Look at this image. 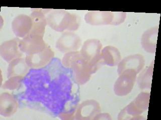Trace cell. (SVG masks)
<instances>
[{
	"label": "cell",
	"mask_w": 161,
	"mask_h": 120,
	"mask_svg": "<svg viewBox=\"0 0 161 120\" xmlns=\"http://www.w3.org/2000/svg\"><path fill=\"white\" fill-rule=\"evenodd\" d=\"M47 23L52 29L58 32L75 31L80 24L79 17L64 10H54L47 17Z\"/></svg>",
	"instance_id": "6da1fadb"
},
{
	"label": "cell",
	"mask_w": 161,
	"mask_h": 120,
	"mask_svg": "<svg viewBox=\"0 0 161 120\" xmlns=\"http://www.w3.org/2000/svg\"><path fill=\"white\" fill-rule=\"evenodd\" d=\"M150 94L142 92L130 104L125 108L118 115V120L145 119L142 114L148 109Z\"/></svg>",
	"instance_id": "7a4b0ae2"
},
{
	"label": "cell",
	"mask_w": 161,
	"mask_h": 120,
	"mask_svg": "<svg viewBox=\"0 0 161 120\" xmlns=\"http://www.w3.org/2000/svg\"><path fill=\"white\" fill-rule=\"evenodd\" d=\"M102 44L98 39H92L86 41L80 52L83 58L89 64L94 73L102 66L101 62V52Z\"/></svg>",
	"instance_id": "3957f363"
},
{
	"label": "cell",
	"mask_w": 161,
	"mask_h": 120,
	"mask_svg": "<svg viewBox=\"0 0 161 120\" xmlns=\"http://www.w3.org/2000/svg\"><path fill=\"white\" fill-rule=\"evenodd\" d=\"M69 69H72L74 79L79 85L85 84L94 74L92 67L83 58L81 52L70 63Z\"/></svg>",
	"instance_id": "277c9868"
},
{
	"label": "cell",
	"mask_w": 161,
	"mask_h": 120,
	"mask_svg": "<svg viewBox=\"0 0 161 120\" xmlns=\"http://www.w3.org/2000/svg\"><path fill=\"white\" fill-rule=\"evenodd\" d=\"M119 76L114 85V92L118 96H125L130 94L133 89L137 74L134 70L128 69Z\"/></svg>",
	"instance_id": "5b68a950"
},
{
	"label": "cell",
	"mask_w": 161,
	"mask_h": 120,
	"mask_svg": "<svg viewBox=\"0 0 161 120\" xmlns=\"http://www.w3.org/2000/svg\"><path fill=\"white\" fill-rule=\"evenodd\" d=\"M48 46L43 40V37L29 34L27 36L20 40L19 48L23 53L27 55L36 54Z\"/></svg>",
	"instance_id": "8992f818"
},
{
	"label": "cell",
	"mask_w": 161,
	"mask_h": 120,
	"mask_svg": "<svg viewBox=\"0 0 161 120\" xmlns=\"http://www.w3.org/2000/svg\"><path fill=\"white\" fill-rule=\"evenodd\" d=\"M82 45V40L78 35L72 32H65L58 39L55 47L64 53L78 51Z\"/></svg>",
	"instance_id": "52a82bcc"
},
{
	"label": "cell",
	"mask_w": 161,
	"mask_h": 120,
	"mask_svg": "<svg viewBox=\"0 0 161 120\" xmlns=\"http://www.w3.org/2000/svg\"><path fill=\"white\" fill-rule=\"evenodd\" d=\"M101 112V107L98 102L94 100H86L77 107L75 119L80 120H93Z\"/></svg>",
	"instance_id": "ba28073f"
},
{
	"label": "cell",
	"mask_w": 161,
	"mask_h": 120,
	"mask_svg": "<svg viewBox=\"0 0 161 120\" xmlns=\"http://www.w3.org/2000/svg\"><path fill=\"white\" fill-rule=\"evenodd\" d=\"M54 56V52L48 45L42 51L33 55H27L25 60L30 68L39 69L49 64Z\"/></svg>",
	"instance_id": "9c48e42d"
},
{
	"label": "cell",
	"mask_w": 161,
	"mask_h": 120,
	"mask_svg": "<svg viewBox=\"0 0 161 120\" xmlns=\"http://www.w3.org/2000/svg\"><path fill=\"white\" fill-rule=\"evenodd\" d=\"M20 40L14 38L4 42L0 46V54L3 59L8 63L15 59L22 58L23 53L19 48Z\"/></svg>",
	"instance_id": "30bf717a"
},
{
	"label": "cell",
	"mask_w": 161,
	"mask_h": 120,
	"mask_svg": "<svg viewBox=\"0 0 161 120\" xmlns=\"http://www.w3.org/2000/svg\"><path fill=\"white\" fill-rule=\"evenodd\" d=\"M145 64V59L142 55L137 54L130 55L121 60L118 65L117 72L118 75H120L125 70L131 69L138 74L143 69Z\"/></svg>",
	"instance_id": "8fae6325"
},
{
	"label": "cell",
	"mask_w": 161,
	"mask_h": 120,
	"mask_svg": "<svg viewBox=\"0 0 161 120\" xmlns=\"http://www.w3.org/2000/svg\"><path fill=\"white\" fill-rule=\"evenodd\" d=\"M12 29L17 37L23 39L27 36L32 29L31 17L25 14L18 15L12 22Z\"/></svg>",
	"instance_id": "7c38bea8"
},
{
	"label": "cell",
	"mask_w": 161,
	"mask_h": 120,
	"mask_svg": "<svg viewBox=\"0 0 161 120\" xmlns=\"http://www.w3.org/2000/svg\"><path fill=\"white\" fill-rule=\"evenodd\" d=\"M18 108L17 100L11 94L3 92L0 95V115L10 117L16 113Z\"/></svg>",
	"instance_id": "4fadbf2b"
},
{
	"label": "cell",
	"mask_w": 161,
	"mask_h": 120,
	"mask_svg": "<svg viewBox=\"0 0 161 120\" xmlns=\"http://www.w3.org/2000/svg\"><path fill=\"white\" fill-rule=\"evenodd\" d=\"M85 20L87 24L93 26L112 25L113 12L106 11H90L86 14Z\"/></svg>",
	"instance_id": "5bb4252c"
},
{
	"label": "cell",
	"mask_w": 161,
	"mask_h": 120,
	"mask_svg": "<svg viewBox=\"0 0 161 120\" xmlns=\"http://www.w3.org/2000/svg\"><path fill=\"white\" fill-rule=\"evenodd\" d=\"M42 10L41 9H32V12L30 16L32 21V29L30 34L44 37L45 27L47 23V17Z\"/></svg>",
	"instance_id": "9a60e30c"
},
{
	"label": "cell",
	"mask_w": 161,
	"mask_h": 120,
	"mask_svg": "<svg viewBox=\"0 0 161 120\" xmlns=\"http://www.w3.org/2000/svg\"><path fill=\"white\" fill-rule=\"evenodd\" d=\"M101 62L108 66H117L121 61L120 52L117 48L108 46L104 48L101 52Z\"/></svg>",
	"instance_id": "2e32d148"
},
{
	"label": "cell",
	"mask_w": 161,
	"mask_h": 120,
	"mask_svg": "<svg viewBox=\"0 0 161 120\" xmlns=\"http://www.w3.org/2000/svg\"><path fill=\"white\" fill-rule=\"evenodd\" d=\"M158 27L151 28L145 31L141 39L143 49L150 53H155L158 35Z\"/></svg>",
	"instance_id": "e0dca14e"
},
{
	"label": "cell",
	"mask_w": 161,
	"mask_h": 120,
	"mask_svg": "<svg viewBox=\"0 0 161 120\" xmlns=\"http://www.w3.org/2000/svg\"><path fill=\"white\" fill-rule=\"evenodd\" d=\"M30 68L28 66L25 58H19L9 63L7 69V78L21 77L24 78L29 71Z\"/></svg>",
	"instance_id": "ac0fdd59"
},
{
	"label": "cell",
	"mask_w": 161,
	"mask_h": 120,
	"mask_svg": "<svg viewBox=\"0 0 161 120\" xmlns=\"http://www.w3.org/2000/svg\"><path fill=\"white\" fill-rule=\"evenodd\" d=\"M153 70V62L151 66L146 68L138 78V84L142 89H149L151 88Z\"/></svg>",
	"instance_id": "d6986e66"
},
{
	"label": "cell",
	"mask_w": 161,
	"mask_h": 120,
	"mask_svg": "<svg viewBox=\"0 0 161 120\" xmlns=\"http://www.w3.org/2000/svg\"><path fill=\"white\" fill-rule=\"evenodd\" d=\"M23 78L21 77H13L4 82L2 88L3 89L9 90H14L16 89L20 86Z\"/></svg>",
	"instance_id": "ffe728a7"
},
{
	"label": "cell",
	"mask_w": 161,
	"mask_h": 120,
	"mask_svg": "<svg viewBox=\"0 0 161 120\" xmlns=\"http://www.w3.org/2000/svg\"><path fill=\"white\" fill-rule=\"evenodd\" d=\"M126 17V12H113V21L112 25H118L125 21Z\"/></svg>",
	"instance_id": "44dd1931"
},
{
	"label": "cell",
	"mask_w": 161,
	"mask_h": 120,
	"mask_svg": "<svg viewBox=\"0 0 161 120\" xmlns=\"http://www.w3.org/2000/svg\"><path fill=\"white\" fill-rule=\"evenodd\" d=\"M110 115L108 113H99L97 114L93 120H111Z\"/></svg>",
	"instance_id": "7402d4cb"
}]
</instances>
